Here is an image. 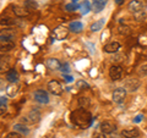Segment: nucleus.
<instances>
[{
  "instance_id": "1",
  "label": "nucleus",
  "mask_w": 147,
  "mask_h": 138,
  "mask_svg": "<svg viewBox=\"0 0 147 138\" xmlns=\"http://www.w3.org/2000/svg\"><path fill=\"white\" fill-rule=\"evenodd\" d=\"M69 32H70V29L66 28L65 26H58L57 28H54V31L52 32V34L54 37V39L63 40L69 36Z\"/></svg>"
},
{
  "instance_id": "2",
  "label": "nucleus",
  "mask_w": 147,
  "mask_h": 138,
  "mask_svg": "<svg viewBox=\"0 0 147 138\" xmlns=\"http://www.w3.org/2000/svg\"><path fill=\"white\" fill-rule=\"evenodd\" d=\"M33 96H34L36 102L39 104H48L49 103V94H48V92L44 89H37L34 92Z\"/></svg>"
},
{
  "instance_id": "3",
  "label": "nucleus",
  "mask_w": 147,
  "mask_h": 138,
  "mask_svg": "<svg viewBox=\"0 0 147 138\" xmlns=\"http://www.w3.org/2000/svg\"><path fill=\"white\" fill-rule=\"evenodd\" d=\"M47 88L49 89V92L53 95H61L63 94V87H61V84L59 83L58 81H55V80H52V81L48 82Z\"/></svg>"
},
{
  "instance_id": "4",
  "label": "nucleus",
  "mask_w": 147,
  "mask_h": 138,
  "mask_svg": "<svg viewBox=\"0 0 147 138\" xmlns=\"http://www.w3.org/2000/svg\"><path fill=\"white\" fill-rule=\"evenodd\" d=\"M126 96V89L123 87H119L113 92V102L117 104H121Z\"/></svg>"
},
{
  "instance_id": "5",
  "label": "nucleus",
  "mask_w": 147,
  "mask_h": 138,
  "mask_svg": "<svg viewBox=\"0 0 147 138\" xmlns=\"http://www.w3.org/2000/svg\"><path fill=\"white\" fill-rule=\"evenodd\" d=\"M109 77L113 81H119L123 77V67L118 65H113L109 68Z\"/></svg>"
},
{
  "instance_id": "6",
  "label": "nucleus",
  "mask_w": 147,
  "mask_h": 138,
  "mask_svg": "<svg viewBox=\"0 0 147 138\" xmlns=\"http://www.w3.org/2000/svg\"><path fill=\"white\" fill-rule=\"evenodd\" d=\"M99 127H100L102 133H104V135H112V133L115 132V130H117L115 123H113L112 121H103Z\"/></svg>"
},
{
  "instance_id": "7",
  "label": "nucleus",
  "mask_w": 147,
  "mask_h": 138,
  "mask_svg": "<svg viewBox=\"0 0 147 138\" xmlns=\"http://www.w3.org/2000/svg\"><path fill=\"white\" fill-rule=\"evenodd\" d=\"M140 81L136 80V78H129V80H126L125 82V88L126 90H130V92H136L137 89H139L140 87Z\"/></svg>"
},
{
  "instance_id": "8",
  "label": "nucleus",
  "mask_w": 147,
  "mask_h": 138,
  "mask_svg": "<svg viewBox=\"0 0 147 138\" xmlns=\"http://www.w3.org/2000/svg\"><path fill=\"white\" fill-rule=\"evenodd\" d=\"M108 0H92V9L94 13H99L103 11V9L107 6Z\"/></svg>"
},
{
  "instance_id": "9",
  "label": "nucleus",
  "mask_w": 147,
  "mask_h": 138,
  "mask_svg": "<svg viewBox=\"0 0 147 138\" xmlns=\"http://www.w3.org/2000/svg\"><path fill=\"white\" fill-rule=\"evenodd\" d=\"M127 9L131 12L137 13V12H140L142 9H144V4H142L140 0H131V1L129 3V5H127Z\"/></svg>"
},
{
  "instance_id": "10",
  "label": "nucleus",
  "mask_w": 147,
  "mask_h": 138,
  "mask_svg": "<svg viewBox=\"0 0 147 138\" xmlns=\"http://www.w3.org/2000/svg\"><path fill=\"white\" fill-rule=\"evenodd\" d=\"M45 65H47L48 68H50V70H61V67L63 65L60 64V61L58 60V59H55V58H49L47 59V62H45Z\"/></svg>"
},
{
  "instance_id": "11",
  "label": "nucleus",
  "mask_w": 147,
  "mask_h": 138,
  "mask_svg": "<svg viewBox=\"0 0 147 138\" xmlns=\"http://www.w3.org/2000/svg\"><path fill=\"white\" fill-rule=\"evenodd\" d=\"M27 117L30 119L31 123H37V122H39V121H40V117H42V115H40V113H39V110H38V109H37V108H33V109H32L31 111L28 113Z\"/></svg>"
},
{
  "instance_id": "12",
  "label": "nucleus",
  "mask_w": 147,
  "mask_h": 138,
  "mask_svg": "<svg viewBox=\"0 0 147 138\" xmlns=\"http://www.w3.org/2000/svg\"><path fill=\"white\" fill-rule=\"evenodd\" d=\"M119 49H120V44L118 42H110L108 44H105L104 48H103L104 52L108 53V54H115Z\"/></svg>"
},
{
  "instance_id": "13",
  "label": "nucleus",
  "mask_w": 147,
  "mask_h": 138,
  "mask_svg": "<svg viewBox=\"0 0 147 138\" xmlns=\"http://www.w3.org/2000/svg\"><path fill=\"white\" fill-rule=\"evenodd\" d=\"M121 136L125 138H137L140 137V131L137 128H126V130H123Z\"/></svg>"
},
{
  "instance_id": "14",
  "label": "nucleus",
  "mask_w": 147,
  "mask_h": 138,
  "mask_svg": "<svg viewBox=\"0 0 147 138\" xmlns=\"http://www.w3.org/2000/svg\"><path fill=\"white\" fill-rule=\"evenodd\" d=\"M69 29L74 32V33H80V32L84 29V25H82L80 21H72L69 23Z\"/></svg>"
},
{
  "instance_id": "15",
  "label": "nucleus",
  "mask_w": 147,
  "mask_h": 138,
  "mask_svg": "<svg viewBox=\"0 0 147 138\" xmlns=\"http://www.w3.org/2000/svg\"><path fill=\"white\" fill-rule=\"evenodd\" d=\"M6 80L10 82V83H16L17 80H18V73L15 68H11L6 72Z\"/></svg>"
},
{
  "instance_id": "16",
  "label": "nucleus",
  "mask_w": 147,
  "mask_h": 138,
  "mask_svg": "<svg viewBox=\"0 0 147 138\" xmlns=\"http://www.w3.org/2000/svg\"><path fill=\"white\" fill-rule=\"evenodd\" d=\"M104 25H105V18H99L98 21H96V22H93V23L91 25L90 29L92 32H98V31H100L103 28Z\"/></svg>"
},
{
  "instance_id": "17",
  "label": "nucleus",
  "mask_w": 147,
  "mask_h": 138,
  "mask_svg": "<svg viewBox=\"0 0 147 138\" xmlns=\"http://www.w3.org/2000/svg\"><path fill=\"white\" fill-rule=\"evenodd\" d=\"M13 131H16L20 133V135H24V136H27L30 133V130L24 123H15V125H13Z\"/></svg>"
},
{
  "instance_id": "18",
  "label": "nucleus",
  "mask_w": 147,
  "mask_h": 138,
  "mask_svg": "<svg viewBox=\"0 0 147 138\" xmlns=\"http://www.w3.org/2000/svg\"><path fill=\"white\" fill-rule=\"evenodd\" d=\"M12 11H13V13H15L17 17H25V16L28 15L27 9L26 7H21V6H13Z\"/></svg>"
},
{
  "instance_id": "19",
  "label": "nucleus",
  "mask_w": 147,
  "mask_h": 138,
  "mask_svg": "<svg viewBox=\"0 0 147 138\" xmlns=\"http://www.w3.org/2000/svg\"><path fill=\"white\" fill-rule=\"evenodd\" d=\"M91 10H92V5H91L90 1H87V0H85V1L80 5V11H81L82 15H87Z\"/></svg>"
},
{
  "instance_id": "20",
  "label": "nucleus",
  "mask_w": 147,
  "mask_h": 138,
  "mask_svg": "<svg viewBox=\"0 0 147 138\" xmlns=\"http://www.w3.org/2000/svg\"><path fill=\"white\" fill-rule=\"evenodd\" d=\"M5 92H6L7 96H11V98H12V96H15L16 93H17V86L15 83H10V84L6 87Z\"/></svg>"
},
{
  "instance_id": "21",
  "label": "nucleus",
  "mask_w": 147,
  "mask_h": 138,
  "mask_svg": "<svg viewBox=\"0 0 147 138\" xmlns=\"http://www.w3.org/2000/svg\"><path fill=\"white\" fill-rule=\"evenodd\" d=\"M13 47H15V43L12 42V40H3L1 42V50L4 52V49H5V52H7V50L12 49Z\"/></svg>"
},
{
  "instance_id": "22",
  "label": "nucleus",
  "mask_w": 147,
  "mask_h": 138,
  "mask_svg": "<svg viewBox=\"0 0 147 138\" xmlns=\"http://www.w3.org/2000/svg\"><path fill=\"white\" fill-rule=\"evenodd\" d=\"M76 88L77 89H87V88H90V84L84 80H79L76 82Z\"/></svg>"
},
{
  "instance_id": "23",
  "label": "nucleus",
  "mask_w": 147,
  "mask_h": 138,
  "mask_svg": "<svg viewBox=\"0 0 147 138\" xmlns=\"http://www.w3.org/2000/svg\"><path fill=\"white\" fill-rule=\"evenodd\" d=\"M77 9H80V5L77 3H71V4H67V5L65 6V10L69 11V12H74L76 11Z\"/></svg>"
},
{
  "instance_id": "24",
  "label": "nucleus",
  "mask_w": 147,
  "mask_h": 138,
  "mask_svg": "<svg viewBox=\"0 0 147 138\" xmlns=\"http://www.w3.org/2000/svg\"><path fill=\"white\" fill-rule=\"evenodd\" d=\"M79 105H80V107H82L84 109H86L90 105V99L85 98V96H80V98H79Z\"/></svg>"
},
{
  "instance_id": "25",
  "label": "nucleus",
  "mask_w": 147,
  "mask_h": 138,
  "mask_svg": "<svg viewBox=\"0 0 147 138\" xmlns=\"http://www.w3.org/2000/svg\"><path fill=\"white\" fill-rule=\"evenodd\" d=\"M37 6H38V4H37L36 1H33V0H26L25 1V7L26 9H36Z\"/></svg>"
},
{
  "instance_id": "26",
  "label": "nucleus",
  "mask_w": 147,
  "mask_h": 138,
  "mask_svg": "<svg viewBox=\"0 0 147 138\" xmlns=\"http://www.w3.org/2000/svg\"><path fill=\"white\" fill-rule=\"evenodd\" d=\"M21 136H22V135H20L18 132L12 131V132H9L7 135L5 136V138H21Z\"/></svg>"
},
{
  "instance_id": "27",
  "label": "nucleus",
  "mask_w": 147,
  "mask_h": 138,
  "mask_svg": "<svg viewBox=\"0 0 147 138\" xmlns=\"http://www.w3.org/2000/svg\"><path fill=\"white\" fill-rule=\"evenodd\" d=\"M119 33L126 36V34L130 33V28H129V27H121L120 26V27H119Z\"/></svg>"
},
{
  "instance_id": "28",
  "label": "nucleus",
  "mask_w": 147,
  "mask_h": 138,
  "mask_svg": "<svg viewBox=\"0 0 147 138\" xmlns=\"http://www.w3.org/2000/svg\"><path fill=\"white\" fill-rule=\"evenodd\" d=\"M63 77H64V81H65L66 83H71V82H74V77L70 76V75H66V73H64Z\"/></svg>"
},
{
  "instance_id": "29",
  "label": "nucleus",
  "mask_w": 147,
  "mask_h": 138,
  "mask_svg": "<svg viewBox=\"0 0 147 138\" xmlns=\"http://www.w3.org/2000/svg\"><path fill=\"white\" fill-rule=\"evenodd\" d=\"M144 115H142V114H139V115H136V116L134 117V120H132V121H134L135 123H139V122H141L142 120H144Z\"/></svg>"
},
{
  "instance_id": "30",
  "label": "nucleus",
  "mask_w": 147,
  "mask_h": 138,
  "mask_svg": "<svg viewBox=\"0 0 147 138\" xmlns=\"http://www.w3.org/2000/svg\"><path fill=\"white\" fill-rule=\"evenodd\" d=\"M86 47L88 48V50H90V53L91 54H94V44H92V43H90V42H86Z\"/></svg>"
},
{
  "instance_id": "31",
  "label": "nucleus",
  "mask_w": 147,
  "mask_h": 138,
  "mask_svg": "<svg viewBox=\"0 0 147 138\" xmlns=\"http://www.w3.org/2000/svg\"><path fill=\"white\" fill-rule=\"evenodd\" d=\"M139 72L141 73V75H147V64H145V65L140 66V68H139Z\"/></svg>"
},
{
  "instance_id": "32",
  "label": "nucleus",
  "mask_w": 147,
  "mask_h": 138,
  "mask_svg": "<svg viewBox=\"0 0 147 138\" xmlns=\"http://www.w3.org/2000/svg\"><path fill=\"white\" fill-rule=\"evenodd\" d=\"M6 103H7V99H6V96H1L0 98V107H6Z\"/></svg>"
},
{
  "instance_id": "33",
  "label": "nucleus",
  "mask_w": 147,
  "mask_h": 138,
  "mask_svg": "<svg viewBox=\"0 0 147 138\" xmlns=\"http://www.w3.org/2000/svg\"><path fill=\"white\" fill-rule=\"evenodd\" d=\"M21 122H22V123H25V125H26V123H31L30 119L27 117V116H22V117H21Z\"/></svg>"
},
{
  "instance_id": "34",
  "label": "nucleus",
  "mask_w": 147,
  "mask_h": 138,
  "mask_svg": "<svg viewBox=\"0 0 147 138\" xmlns=\"http://www.w3.org/2000/svg\"><path fill=\"white\" fill-rule=\"evenodd\" d=\"M93 138H107V137H105V135H104V133H102V132H100V133H96Z\"/></svg>"
},
{
  "instance_id": "35",
  "label": "nucleus",
  "mask_w": 147,
  "mask_h": 138,
  "mask_svg": "<svg viewBox=\"0 0 147 138\" xmlns=\"http://www.w3.org/2000/svg\"><path fill=\"white\" fill-rule=\"evenodd\" d=\"M60 71H65V72H69V71H70V70H69V65H67V64H65V65H63V67H61V70Z\"/></svg>"
},
{
  "instance_id": "36",
  "label": "nucleus",
  "mask_w": 147,
  "mask_h": 138,
  "mask_svg": "<svg viewBox=\"0 0 147 138\" xmlns=\"http://www.w3.org/2000/svg\"><path fill=\"white\" fill-rule=\"evenodd\" d=\"M6 111V107H0V114L4 115V113Z\"/></svg>"
},
{
  "instance_id": "37",
  "label": "nucleus",
  "mask_w": 147,
  "mask_h": 138,
  "mask_svg": "<svg viewBox=\"0 0 147 138\" xmlns=\"http://www.w3.org/2000/svg\"><path fill=\"white\" fill-rule=\"evenodd\" d=\"M114 1H115L117 5H123L124 4V0H114Z\"/></svg>"
},
{
  "instance_id": "38",
  "label": "nucleus",
  "mask_w": 147,
  "mask_h": 138,
  "mask_svg": "<svg viewBox=\"0 0 147 138\" xmlns=\"http://www.w3.org/2000/svg\"><path fill=\"white\" fill-rule=\"evenodd\" d=\"M77 1H79V0H72V3H77Z\"/></svg>"
}]
</instances>
